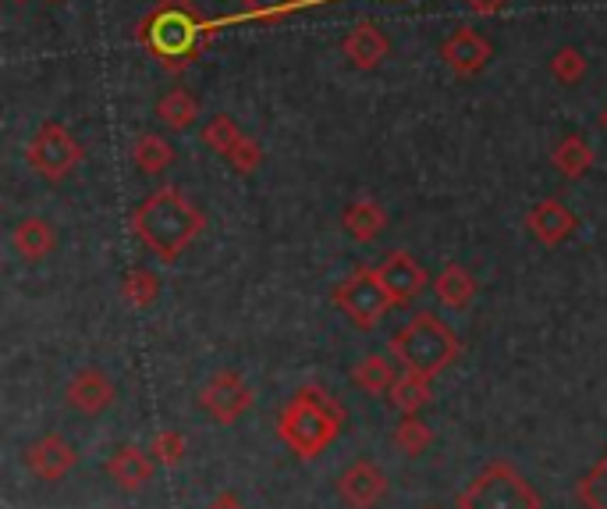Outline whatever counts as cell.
<instances>
[{"label": "cell", "instance_id": "1", "mask_svg": "<svg viewBox=\"0 0 607 509\" xmlns=\"http://www.w3.org/2000/svg\"><path fill=\"white\" fill-rule=\"evenodd\" d=\"M203 224H206L203 211L175 186L154 189L132 214L135 239H139L146 250H154L167 264L178 261L181 253L200 239Z\"/></svg>", "mask_w": 607, "mask_h": 509}, {"label": "cell", "instance_id": "2", "mask_svg": "<svg viewBox=\"0 0 607 509\" xmlns=\"http://www.w3.org/2000/svg\"><path fill=\"white\" fill-rule=\"evenodd\" d=\"M341 424H345V410L324 388H299L278 417V435L295 456L313 460L338 439Z\"/></svg>", "mask_w": 607, "mask_h": 509}, {"label": "cell", "instance_id": "3", "mask_svg": "<svg viewBox=\"0 0 607 509\" xmlns=\"http://www.w3.org/2000/svg\"><path fill=\"white\" fill-rule=\"evenodd\" d=\"M206 36H210V29L200 14H195L189 0H164V4L149 11L139 25V40L160 57V65L175 68V71L186 68L192 57L203 51Z\"/></svg>", "mask_w": 607, "mask_h": 509}, {"label": "cell", "instance_id": "4", "mask_svg": "<svg viewBox=\"0 0 607 509\" xmlns=\"http://www.w3.org/2000/svg\"><path fill=\"white\" fill-rule=\"evenodd\" d=\"M459 335L451 328L434 318V313H416L413 321L391 335V356L405 370H419L427 378H437L441 370H448L459 361Z\"/></svg>", "mask_w": 607, "mask_h": 509}, {"label": "cell", "instance_id": "5", "mask_svg": "<svg viewBox=\"0 0 607 509\" xmlns=\"http://www.w3.org/2000/svg\"><path fill=\"white\" fill-rule=\"evenodd\" d=\"M459 509H540V496L512 463L494 460L462 488Z\"/></svg>", "mask_w": 607, "mask_h": 509}, {"label": "cell", "instance_id": "6", "mask_svg": "<svg viewBox=\"0 0 607 509\" xmlns=\"http://www.w3.org/2000/svg\"><path fill=\"white\" fill-rule=\"evenodd\" d=\"M334 307H338L348 321L356 328H376L394 303V296L387 292V286L376 275V267H356L352 275L341 278L338 286H334Z\"/></svg>", "mask_w": 607, "mask_h": 509}, {"label": "cell", "instance_id": "7", "mask_svg": "<svg viewBox=\"0 0 607 509\" xmlns=\"http://www.w3.org/2000/svg\"><path fill=\"white\" fill-rule=\"evenodd\" d=\"M82 161H86L82 143L75 140L60 122H43L36 129V136L29 140V146H25V164L40 178H47V182H60V178H68Z\"/></svg>", "mask_w": 607, "mask_h": 509}, {"label": "cell", "instance_id": "8", "mask_svg": "<svg viewBox=\"0 0 607 509\" xmlns=\"http://www.w3.org/2000/svg\"><path fill=\"white\" fill-rule=\"evenodd\" d=\"M200 402L217 424H235L238 417L252 407V388L246 385V378H241L238 370H217L214 378L203 385Z\"/></svg>", "mask_w": 607, "mask_h": 509}, {"label": "cell", "instance_id": "9", "mask_svg": "<svg viewBox=\"0 0 607 509\" xmlns=\"http://www.w3.org/2000/svg\"><path fill=\"white\" fill-rule=\"evenodd\" d=\"M338 499L348 509H376L387 496V474L373 460H356L338 474Z\"/></svg>", "mask_w": 607, "mask_h": 509}, {"label": "cell", "instance_id": "10", "mask_svg": "<svg viewBox=\"0 0 607 509\" xmlns=\"http://www.w3.org/2000/svg\"><path fill=\"white\" fill-rule=\"evenodd\" d=\"M441 57H445V65L454 75H480L483 68L491 65L494 43L483 36L480 29L462 25V29H454V33L441 43Z\"/></svg>", "mask_w": 607, "mask_h": 509}, {"label": "cell", "instance_id": "11", "mask_svg": "<svg viewBox=\"0 0 607 509\" xmlns=\"http://www.w3.org/2000/svg\"><path fill=\"white\" fill-rule=\"evenodd\" d=\"M376 275L387 286V292L394 296V303H408V299H416L423 289H427V272L419 267V261L413 257L408 250H394L387 257L376 264Z\"/></svg>", "mask_w": 607, "mask_h": 509}, {"label": "cell", "instance_id": "12", "mask_svg": "<svg viewBox=\"0 0 607 509\" xmlns=\"http://www.w3.org/2000/svg\"><path fill=\"white\" fill-rule=\"evenodd\" d=\"M65 399L75 413L100 417L114 402V385L100 367H82V370H75V378L68 381Z\"/></svg>", "mask_w": 607, "mask_h": 509}, {"label": "cell", "instance_id": "13", "mask_svg": "<svg viewBox=\"0 0 607 509\" xmlns=\"http://www.w3.org/2000/svg\"><path fill=\"white\" fill-rule=\"evenodd\" d=\"M75 460H79L75 445L65 435H54V431L25 449V467L33 471L40 482H60V477L75 467Z\"/></svg>", "mask_w": 607, "mask_h": 509}, {"label": "cell", "instance_id": "14", "mask_svg": "<svg viewBox=\"0 0 607 509\" xmlns=\"http://www.w3.org/2000/svg\"><path fill=\"white\" fill-rule=\"evenodd\" d=\"M341 51L345 57L352 62L359 71H373V68H381L384 65V57L391 54V40L384 36V29L381 25H373V22H359L352 33H348L341 40Z\"/></svg>", "mask_w": 607, "mask_h": 509}, {"label": "cell", "instance_id": "15", "mask_svg": "<svg viewBox=\"0 0 607 509\" xmlns=\"http://www.w3.org/2000/svg\"><path fill=\"white\" fill-rule=\"evenodd\" d=\"M529 232L543 246H561L575 232V214L561 200H540L526 218Z\"/></svg>", "mask_w": 607, "mask_h": 509}, {"label": "cell", "instance_id": "16", "mask_svg": "<svg viewBox=\"0 0 607 509\" xmlns=\"http://www.w3.org/2000/svg\"><path fill=\"white\" fill-rule=\"evenodd\" d=\"M108 474L125 491H135V488H143L149 477H154V460H149L143 449L121 445V449H114L111 460H108Z\"/></svg>", "mask_w": 607, "mask_h": 509}, {"label": "cell", "instance_id": "17", "mask_svg": "<svg viewBox=\"0 0 607 509\" xmlns=\"http://www.w3.org/2000/svg\"><path fill=\"white\" fill-rule=\"evenodd\" d=\"M341 229L356 239V243H370L387 229V211L376 200H352L341 214Z\"/></svg>", "mask_w": 607, "mask_h": 509}, {"label": "cell", "instance_id": "18", "mask_svg": "<svg viewBox=\"0 0 607 509\" xmlns=\"http://www.w3.org/2000/svg\"><path fill=\"white\" fill-rule=\"evenodd\" d=\"M11 243H14V250H19V257L43 261L57 246V232L47 218H22L19 229H14V235H11Z\"/></svg>", "mask_w": 607, "mask_h": 509}, {"label": "cell", "instance_id": "19", "mask_svg": "<svg viewBox=\"0 0 607 509\" xmlns=\"http://www.w3.org/2000/svg\"><path fill=\"white\" fill-rule=\"evenodd\" d=\"M387 396H391V407L398 413L416 417L430 402V378L427 374H419V370H402L398 378H394Z\"/></svg>", "mask_w": 607, "mask_h": 509}, {"label": "cell", "instance_id": "20", "mask_svg": "<svg viewBox=\"0 0 607 509\" xmlns=\"http://www.w3.org/2000/svg\"><path fill=\"white\" fill-rule=\"evenodd\" d=\"M551 164L561 178H583L589 168H594V146H589L580 132H572V136H565L554 146Z\"/></svg>", "mask_w": 607, "mask_h": 509}, {"label": "cell", "instance_id": "21", "mask_svg": "<svg viewBox=\"0 0 607 509\" xmlns=\"http://www.w3.org/2000/svg\"><path fill=\"white\" fill-rule=\"evenodd\" d=\"M434 289L441 296V303L451 310H465L476 296V278L465 272L462 264H448L441 275L434 278Z\"/></svg>", "mask_w": 607, "mask_h": 509}, {"label": "cell", "instance_id": "22", "mask_svg": "<svg viewBox=\"0 0 607 509\" xmlns=\"http://www.w3.org/2000/svg\"><path fill=\"white\" fill-rule=\"evenodd\" d=\"M132 161L135 168H139L143 175H160L175 164V146L167 143L164 136H154V132H146V136L135 140L132 146Z\"/></svg>", "mask_w": 607, "mask_h": 509}, {"label": "cell", "instance_id": "23", "mask_svg": "<svg viewBox=\"0 0 607 509\" xmlns=\"http://www.w3.org/2000/svg\"><path fill=\"white\" fill-rule=\"evenodd\" d=\"M157 118L171 132H186V129H192L195 118H200V103H195V97L186 93V89H171L167 97H160Z\"/></svg>", "mask_w": 607, "mask_h": 509}, {"label": "cell", "instance_id": "24", "mask_svg": "<svg viewBox=\"0 0 607 509\" xmlns=\"http://www.w3.org/2000/svg\"><path fill=\"white\" fill-rule=\"evenodd\" d=\"M352 381L362 388V392H391V385H394V370H391V361L387 356H362V361L352 367Z\"/></svg>", "mask_w": 607, "mask_h": 509}, {"label": "cell", "instance_id": "25", "mask_svg": "<svg viewBox=\"0 0 607 509\" xmlns=\"http://www.w3.org/2000/svg\"><path fill=\"white\" fill-rule=\"evenodd\" d=\"M246 136V132L238 129V122L232 114H217L214 122H210L206 129H203V143L214 150V154H221V157H227L235 150V143Z\"/></svg>", "mask_w": 607, "mask_h": 509}, {"label": "cell", "instance_id": "26", "mask_svg": "<svg viewBox=\"0 0 607 509\" xmlns=\"http://www.w3.org/2000/svg\"><path fill=\"white\" fill-rule=\"evenodd\" d=\"M157 292H160L157 275L143 272V267H135V272H128V275H125V286H121V296H125V303H128V307H139V310L154 303Z\"/></svg>", "mask_w": 607, "mask_h": 509}, {"label": "cell", "instance_id": "27", "mask_svg": "<svg viewBox=\"0 0 607 509\" xmlns=\"http://www.w3.org/2000/svg\"><path fill=\"white\" fill-rule=\"evenodd\" d=\"M580 499L586 509H607V453L586 471L580 482Z\"/></svg>", "mask_w": 607, "mask_h": 509}, {"label": "cell", "instance_id": "28", "mask_svg": "<svg viewBox=\"0 0 607 509\" xmlns=\"http://www.w3.org/2000/svg\"><path fill=\"white\" fill-rule=\"evenodd\" d=\"M551 75L561 82V86H575L586 79V57L575 51V47H561L554 57H551Z\"/></svg>", "mask_w": 607, "mask_h": 509}, {"label": "cell", "instance_id": "29", "mask_svg": "<svg viewBox=\"0 0 607 509\" xmlns=\"http://www.w3.org/2000/svg\"><path fill=\"white\" fill-rule=\"evenodd\" d=\"M232 168L238 171V175H252L256 168H260V161H263V150H260V143H256L252 136H241L238 143H235V150L232 154L224 157Z\"/></svg>", "mask_w": 607, "mask_h": 509}, {"label": "cell", "instance_id": "30", "mask_svg": "<svg viewBox=\"0 0 607 509\" xmlns=\"http://www.w3.org/2000/svg\"><path fill=\"white\" fill-rule=\"evenodd\" d=\"M394 442H398V449H405L408 456H416L419 449L430 442V431L423 428V424L416 421V417H408V421H405L398 431H394Z\"/></svg>", "mask_w": 607, "mask_h": 509}, {"label": "cell", "instance_id": "31", "mask_svg": "<svg viewBox=\"0 0 607 509\" xmlns=\"http://www.w3.org/2000/svg\"><path fill=\"white\" fill-rule=\"evenodd\" d=\"M462 4L476 14H497V11H505L512 0H462Z\"/></svg>", "mask_w": 607, "mask_h": 509}, {"label": "cell", "instance_id": "32", "mask_svg": "<svg viewBox=\"0 0 607 509\" xmlns=\"http://www.w3.org/2000/svg\"><path fill=\"white\" fill-rule=\"evenodd\" d=\"M206 509H249L246 502H241L238 496H235V491H224V496H217L214 502H210Z\"/></svg>", "mask_w": 607, "mask_h": 509}, {"label": "cell", "instance_id": "33", "mask_svg": "<svg viewBox=\"0 0 607 509\" xmlns=\"http://www.w3.org/2000/svg\"><path fill=\"white\" fill-rule=\"evenodd\" d=\"M600 125H604V132H607V103H604V111H600Z\"/></svg>", "mask_w": 607, "mask_h": 509}, {"label": "cell", "instance_id": "34", "mask_svg": "<svg viewBox=\"0 0 607 509\" xmlns=\"http://www.w3.org/2000/svg\"><path fill=\"white\" fill-rule=\"evenodd\" d=\"M430 509H434V506H430Z\"/></svg>", "mask_w": 607, "mask_h": 509}]
</instances>
